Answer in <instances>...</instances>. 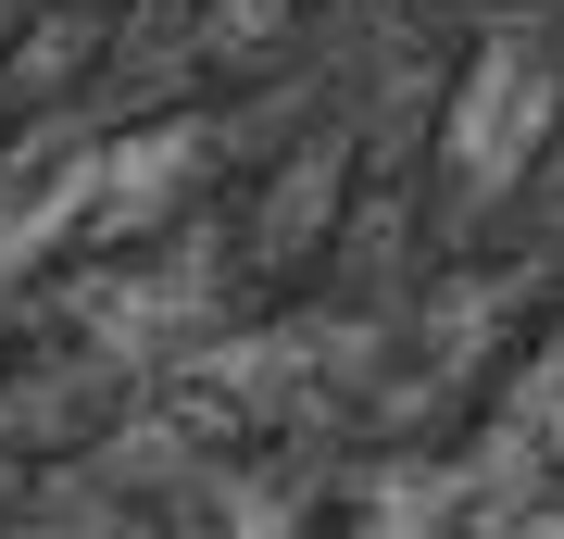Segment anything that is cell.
I'll use <instances>...</instances> for the list:
<instances>
[{
	"instance_id": "obj_1",
	"label": "cell",
	"mask_w": 564,
	"mask_h": 539,
	"mask_svg": "<svg viewBox=\"0 0 564 539\" xmlns=\"http://www.w3.org/2000/svg\"><path fill=\"white\" fill-rule=\"evenodd\" d=\"M564 139V13L502 0L452 39V88L426 126V201H440V251H489L527 214L540 163Z\"/></svg>"
},
{
	"instance_id": "obj_2",
	"label": "cell",
	"mask_w": 564,
	"mask_h": 539,
	"mask_svg": "<svg viewBox=\"0 0 564 539\" xmlns=\"http://www.w3.org/2000/svg\"><path fill=\"white\" fill-rule=\"evenodd\" d=\"M351 188H364V126H351V100H326L314 126H289V151L263 163L251 201L226 214L239 277H251V289H302V277H326V239H339Z\"/></svg>"
},
{
	"instance_id": "obj_3",
	"label": "cell",
	"mask_w": 564,
	"mask_h": 539,
	"mask_svg": "<svg viewBox=\"0 0 564 539\" xmlns=\"http://www.w3.org/2000/svg\"><path fill=\"white\" fill-rule=\"evenodd\" d=\"M326 0H202V51L214 63H251V51H289Z\"/></svg>"
},
{
	"instance_id": "obj_4",
	"label": "cell",
	"mask_w": 564,
	"mask_h": 539,
	"mask_svg": "<svg viewBox=\"0 0 564 539\" xmlns=\"http://www.w3.org/2000/svg\"><path fill=\"white\" fill-rule=\"evenodd\" d=\"M440 13H452V25H477V13H502V0H440Z\"/></svg>"
},
{
	"instance_id": "obj_5",
	"label": "cell",
	"mask_w": 564,
	"mask_h": 539,
	"mask_svg": "<svg viewBox=\"0 0 564 539\" xmlns=\"http://www.w3.org/2000/svg\"><path fill=\"white\" fill-rule=\"evenodd\" d=\"M552 13H564V0H552Z\"/></svg>"
}]
</instances>
